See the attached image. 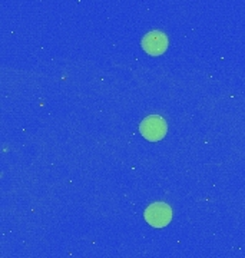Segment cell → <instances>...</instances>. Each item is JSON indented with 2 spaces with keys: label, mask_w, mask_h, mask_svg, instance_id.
<instances>
[{
  "label": "cell",
  "mask_w": 245,
  "mask_h": 258,
  "mask_svg": "<svg viewBox=\"0 0 245 258\" xmlns=\"http://www.w3.org/2000/svg\"><path fill=\"white\" fill-rule=\"evenodd\" d=\"M141 45L148 55L159 56L168 49V37L159 30H152V32H148L145 36L142 37Z\"/></svg>",
  "instance_id": "3957f363"
},
{
  "label": "cell",
  "mask_w": 245,
  "mask_h": 258,
  "mask_svg": "<svg viewBox=\"0 0 245 258\" xmlns=\"http://www.w3.org/2000/svg\"><path fill=\"white\" fill-rule=\"evenodd\" d=\"M145 220L154 228H163L172 220V210L168 204H151L145 211Z\"/></svg>",
  "instance_id": "7a4b0ae2"
},
{
  "label": "cell",
  "mask_w": 245,
  "mask_h": 258,
  "mask_svg": "<svg viewBox=\"0 0 245 258\" xmlns=\"http://www.w3.org/2000/svg\"><path fill=\"white\" fill-rule=\"evenodd\" d=\"M139 131H141L144 138H146L148 141H152V142H156V141H161L162 138H165L166 131H168V125L161 116L151 115V116H148L141 122Z\"/></svg>",
  "instance_id": "6da1fadb"
}]
</instances>
